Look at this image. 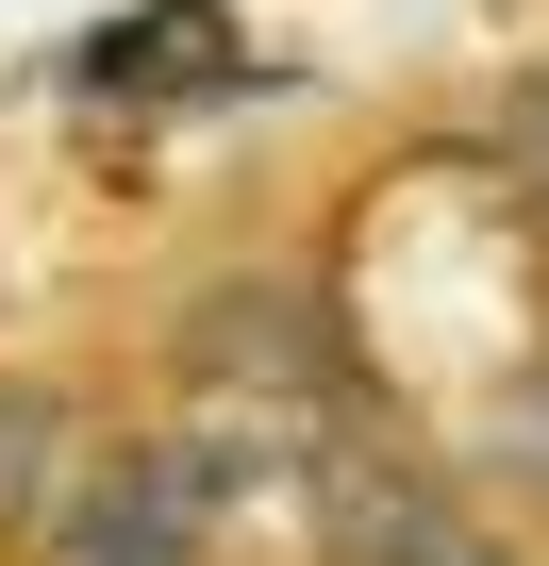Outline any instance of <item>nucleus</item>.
Wrapping results in <instances>:
<instances>
[{
	"mask_svg": "<svg viewBox=\"0 0 549 566\" xmlns=\"http://www.w3.org/2000/svg\"><path fill=\"white\" fill-rule=\"evenodd\" d=\"M51 566H217V500H200V467H183L167 433L84 450L67 500H51Z\"/></svg>",
	"mask_w": 549,
	"mask_h": 566,
	"instance_id": "nucleus-2",
	"label": "nucleus"
},
{
	"mask_svg": "<svg viewBox=\"0 0 549 566\" xmlns=\"http://www.w3.org/2000/svg\"><path fill=\"white\" fill-rule=\"evenodd\" d=\"M67 84L167 117V101H233V84H266V67H250V34L217 18V0H134V18H101V34L67 51Z\"/></svg>",
	"mask_w": 549,
	"mask_h": 566,
	"instance_id": "nucleus-3",
	"label": "nucleus"
},
{
	"mask_svg": "<svg viewBox=\"0 0 549 566\" xmlns=\"http://www.w3.org/2000/svg\"><path fill=\"white\" fill-rule=\"evenodd\" d=\"M483 467H499V483H532V500H549V367H532V384H516V400H499V417H483Z\"/></svg>",
	"mask_w": 549,
	"mask_h": 566,
	"instance_id": "nucleus-4",
	"label": "nucleus"
},
{
	"mask_svg": "<svg viewBox=\"0 0 549 566\" xmlns=\"http://www.w3.org/2000/svg\"><path fill=\"white\" fill-rule=\"evenodd\" d=\"M516 184H532V217H549V84H532V150H516Z\"/></svg>",
	"mask_w": 549,
	"mask_h": 566,
	"instance_id": "nucleus-5",
	"label": "nucleus"
},
{
	"mask_svg": "<svg viewBox=\"0 0 549 566\" xmlns=\"http://www.w3.org/2000/svg\"><path fill=\"white\" fill-rule=\"evenodd\" d=\"M300 533H317V566H516V533L433 467V433L367 417V384H350V417L300 467Z\"/></svg>",
	"mask_w": 549,
	"mask_h": 566,
	"instance_id": "nucleus-1",
	"label": "nucleus"
}]
</instances>
